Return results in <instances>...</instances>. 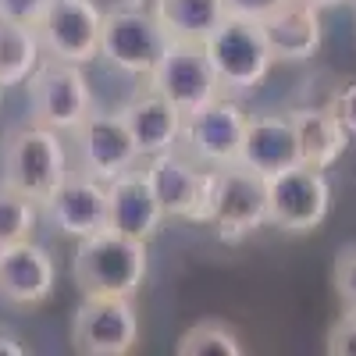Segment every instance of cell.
<instances>
[{
	"label": "cell",
	"mask_w": 356,
	"mask_h": 356,
	"mask_svg": "<svg viewBox=\"0 0 356 356\" xmlns=\"http://www.w3.org/2000/svg\"><path fill=\"white\" fill-rule=\"evenodd\" d=\"M239 164L264 178L300 164V139H296L292 118L289 114H250Z\"/></svg>",
	"instance_id": "cell-17"
},
{
	"label": "cell",
	"mask_w": 356,
	"mask_h": 356,
	"mask_svg": "<svg viewBox=\"0 0 356 356\" xmlns=\"http://www.w3.org/2000/svg\"><path fill=\"white\" fill-rule=\"evenodd\" d=\"M332 211V186L324 171L296 164L267 178V225L289 235H310Z\"/></svg>",
	"instance_id": "cell-7"
},
{
	"label": "cell",
	"mask_w": 356,
	"mask_h": 356,
	"mask_svg": "<svg viewBox=\"0 0 356 356\" xmlns=\"http://www.w3.org/2000/svg\"><path fill=\"white\" fill-rule=\"evenodd\" d=\"M72 136L79 143V171L100 178V182H111V178L139 168L143 161L122 111H89Z\"/></svg>",
	"instance_id": "cell-13"
},
{
	"label": "cell",
	"mask_w": 356,
	"mask_h": 356,
	"mask_svg": "<svg viewBox=\"0 0 356 356\" xmlns=\"http://www.w3.org/2000/svg\"><path fill=\"white\" fill-rule=\"evenodd\" d=\"M324 349H328V356H356V310H346L328 328Z\"/></svg>",
	"instance_id": "cell-26"
},
{
	"label": "cell",
	"mask_w": 356,
	"mask_h": 356,
	"mask_svg": "<svg viewBox=\"0 0 356 356\" xmlns=\"http://www.w3.org/2000/svg\"><path fill=\"white\" fill-rule=\"evenodd\" d=\"M168 40L203 43L228 18L225 0H154L150 8Z\"/></svg>",
	"instance_id": "cell-21"
},
{
	"label": "cell",
	"mask_w": 356,
	"mask_h": 356,
	"mask_svg": "<svg viewBox=\"0 0 356 356\" xmlns=\"http://www.w3.org/2000/svg\"><path fill=\"white\" fill-rule=\"evenodd\" d=\"M122 118L139 146L143 161L154 157V154H164L171 146L182 143V122L186 114L178 111L168 97H161L154 86H146L143 93H136L125 107H122Z\"/></svg>",
	"instance_id": "cell-19"
},
{
	"label": "cell",
	"mask_w": 356,
	"mask_h": 356,
	"mask_svg": "<svg viewBox=\"0 0 356 356\" xmlns=\"http://www.w3.org/2000/svg\"><path fill=\"white\" fill-rule=\"evenodd\" d=\"M203 50L211 57V68L221 82V93L250 97L264 86L267 72L275 65V54L267 47L260 22L228 15L211 36L203 40Z\"/></svg>",
	"instance_id": "cell-3"
},
{
	"label": "cell",
	"mask_w": 356,
	"mask_h": 356,
	"mask_svg": "<svg viewBox=\"0 0 356 356\" xmlns=\"http://www.w3.org/2000/svg\"><path fill=\"white\" fill-rule=\"evenodd\" d=\"M335 292L346 310H356V243L342 246L335 257Z\"/></svg>",
	"instance_id": "cell-25"
},
{
	"label": "cell",
	"mask_w": 356,
	"mask_h": 356,
	"mask_svg": "<svg viewBox=\"0 0 356 356\" xmlns=\"http://www.w3.org/2000/svg\"><path fill=\"white\" fill-rule=\"evenodd\" d=\"M307 4H314L317 11H328V8H339V4H346V0H307Z\"/></svg>",
	"instance_id": "cell-31"
},
{
	"label": "cell",
	"mask_w": 356,
	"mask_h": 356,
	"mask_svg": "<svg viewBox=\"0 0 356 356\" xmlns=\"http://www.w3.org/2000/svg\"><path fill=\"white\" fill-rule=\"evenodd\" d=\"M139 342V314L129 296H86L72 317V346L82 356H125Z\"/></svg>",
	"instance_id": "cell-11"
},
{
	"label": "cell",
	"mask_w": 356,
	"mask_h": 356,
	"mask_svg": "<svg viewBox=\"0 0 356 356\" xmlns=\"http://www.w3.org/2000/svg\"><path fill=\"white\" fill-rule=\"evenodd\" d=\"M260 29L267 36V47H271L275 61H285V65L310 61L324 40L321 11L314 4H307V0H285L278 11H271L260 22Z\"/></svg>",
	"instance_id": "cell-18"
},
{
	"label": "cell",
	"mask_w": 356,
	"mask_h": 356,
	"mask_svg": "<svg viewBox=\"0 0 356 356\" xmlns=\"http://www.w3.org/2000/svg\"><path fill=\"white\" fill-rule=\"evenodd\" d=\"M207 225H211L218 232V239L228 243V246L243 243L253 232H260L267 225V178L243 168V164L214 168Z\"/></svg>",
	"instance_id": "cell-6"
},
{
	"label": "cell",
	"mask_w": 356,
	"mask_h": 356,
	"mask_svg": "<svg viewBox=\"0 0 356 356\" xmlns=\"http://www.w3.org/2000/svg\"><path fill=\"white\" fill-rule=\"evenodd\" d=\"M285 0H225L228 15L235 18H250V22H264L271 11H278Z\"/></svg>",
	"instance_id": "cell-29"
},
{
	"label": "cell",
	"mask_w": 356,
	"mask_h": 356,
	"mask_svg": "<svg viewBox=\"0 0 356 356\" xmlns=\"http://www.w3.org/2000/svg\"><path fill=\"white\" fill-rule=\"evenodd\" d=\"M29 111L33 122L54 129V132H75L93 107V86L86 79L82 65L61 61V57H47L36 65V72L25 79Z\"/></svg>",
	"instance_id": "cell-4"
},
{
	"label": "cell",
	"mask_w": 356,
	"mask_h": 356,
	"mask_svg": "<svg viewBox=\"0 0 356 356\" xmlns=\"http://www.w3.org/2000/svg\"><path fill=\"white\" fill-rule=\"evenodd\" d=\"M146 178L164 207V214L175 221H193V225H207L211 214V189H214V168L200 164L189 150H171L146 157L143 164Z\"/></svg>",
	"instance_id": "cell-5"
},
{
	"label": "cell",
	"mask_w": 356,
	"mask_h": 356,
	"mask_svg": "<svg viewBox=\"0 0 356 356\" xmlns=\"http://www.w3.org/2000/svg\"><path fill=\"white\" fill-rule=\"evenodd\" d=\"M100 29L104 11L97 8V0H50L36 33L47 57H61L86 68L100 57Z\"/></svg>",
	"instance_id": "cell-12"
},
{
	"label": "cell",
	"mask_w": 356,
	"mask_h": 356,
	"mask_svg": "<svg viewBox=\"0 0 356 356\" xmlns=\"http://www.w3.org/2000/svg\"><path fill=\"white\" fill-rule=\"evenodd\" d=\"M168 47V36L154 11L146 8H114L104 11L100 57L125 75H150Z\"/></svg>",
	"instance_id": "cell-8"
},
{
	"label": "cell",
	"mask_w": 356,
	"mask_h": 356,
	"mask_svg": "<svg viewBox=\"0 0 356 356\" xmlns=\"http://www.w3.org/2000/svg\"><path fill=\"white\" fill-rule=\"evenodd\" d=\"M57 289V264L54 257L33 243L22 239L0 246V303L8 307H43Z\"/></svg>",
	"instance_id": "cell-15"
},
{
	"label": "cell",
	"mask_w": 356,
	"mask_h": 356,
	"mask_svg": "<svg viewBox=\"0 0 356 356\" xmlns=\"http://www.w3.org/2000/svg\"><path fill=\"white\" fill-rule=\"evenodd\" d=\"M146 243L132 239L125 232L100 228L93 235L79 239L75 260H72V278L82 296H132L146 282Z\"/></svg>",
	"instance_id": "cell-2"
},
{
	"label": "cell",
	"mask_w": 356,
	"mask_h": 356,
	"mask_svg": "<svg viewBox=\"0 0 356 356\" xmlns=\"http://www.w3.org/2000/svg\"><path fill=\"white\" fill-rule=\"evenodd\" d=\"M346 4H353V8H356V0H346Z\"/></svg>",
	"instance_id": "cell-33"
},
{
	"label": "cell",
	"mask_w": 356,
	"mask_h": 356,
	"mask_svg": "<svg viewBox=\"0 0 356 356\" xmlns=\"http://www.w3.org/2000/svg\"><path fill=\"white\" fill-rule=\"evenodd\" d=\"M246 122H250V114L239 104V97L221 93L211 104H203L200 111L186 114V122H182V143H186V150L200 164H207V168L239 164Z\"/></svg>",
	"instance_id": "cell-9"
},
{
	"label": "cell",
	"mask_w": 356,
	"mask_h": 356,
	"mask_svg": "<svg viewBox=\"0 0 356 356\" xmlns=\"http://www.w3.org/2000/svg\"><path fill=\"white\" fill-rule=\"evenodd\" d=\"M0 100H4V86H0Z\"/></svg>",
	"instance_id": "cell-32"
},
{
	"label": "cell",
	"mask_w": 356,
	"mask_h": 356,
	"mask_svg": "<svg viewBox=\"0 0 356 356\" xmlns=\"http://www.w3.org/2000/svg\"><path fill=\"white\" fill-rule=\"evenodd\" d=\"M47 8H50V0H0V18L36 29L40 18L47 15Z\"/></svg>",
	"instance_id": "cell-27"
},
{
	"label": "cell",
	"mask_w": 356,
	"mask_h": 356,
	"mask_svg": "<svg viewBox=\"0 0 356 356\" xmlns=\"http://www.w3.org/2000/svg\"><path fill=\"white\" fill-rule=\"evenodd\" d=\"M40 218H43L40 203H33L18 189L0 182V246L33 239V232L40 228Z\"/></svg>",
	"instance_id": "cell-24"
},
{
	"label": "cell",
	"mask_w": 356,
	"mask_h": 356,
	"mask_svg": "<svg viewBox=\"0 0 356 356\" xmlns=\"http://www.w3.org/2000/svg\"><path fill=\"white\" fill-rule=\"evenodd\" d=\"M289 118L296 125V139H300V164L328 171L346 157L353 136L346 132L332 107H296L289 111Z\"/></svg>",
	"instance_id": "cell-20"
},
{
	"label": "cell",
	"mask_w": 356,
	"mask_h": 356,
	"mask_svg": "<svg viewBox=\"0 0 356 356\" xmlns=\"http://www.w3.org/2000/svg\"><path fill=\"white\" fill-rule=\"evenodd\" d=\"M146 79L182 114H193L203 104H211L214 97H221V82L211 68V57H207L203 43H193V40H168L161 61Z\"/></svg>",
	"instance_id": "cell-10"
},
{
	"label": "cell",
	"mask_w": 356,
	"mask_h": 356,
	"mask_svg": "<svg viewBox=\"0 0 356 356\" xmlns=\"http://www.w3.org/2000/svg\"><path fill=\"white\" fill-rule=\"evenodd\" d=\"M43 61V43L33 25L0 18V86H25V79Z\"/></svg>",
	"instance_id": "cell-22"
},
{
	"label": "cell",
	"mask_w": 356,
	"mask_h": 356,
	"mask_svg": "<svg viewBox=\"0 0 356 356\" xmlns=\"http://www.w3.org/2000/svg\"><path fill=\"white\" fill-rule=\"evenodd\" d=\"M332 111H335V118L346 125V132L356 139V82H349V86H342L339 93L332 97V104H328Z\"/></svg>",
	"instance_id": "cell-28"
},
{
	"label": "cell",
	"mask_w": 356,
	"mask_h": 356,
	"mask_svg": "<svg viewBox=\"0 0 356 356\" xmlns=\"http://www.w3.org/2000/svg\"><path fill=\"white\" fill-rule=\"evenodd\" d=\"M164 221H168V214H164V207L143 168H132L107 182V228L150 243L164 228Z\"/></svg>",
	"instance_id": "cell-16"
},
{
	"label": "cell",
	"mask_w": 356,
	"mask_h": 356,
	"mask_svg": "<svg viewBox=\"0 0 356 356\" xmlns=\"http://www.w3.org/2000/svg\"><path fill=\"white\" fill-rule=\"evenodd\" d=\"M25 353H33V349H29L15 332H4V328H0V356H25Z\"/></svg>",
	"instance_id": "cell-30"
},
{
	"label": "cell",
	"mask_w": 356,
	"mask_h": 356,
	"mask_svg": "<svg viewBox=\"0 0 356 356\" xmlns=\"http://www.w3.org/2000/svg\"><path fill=\"white\" fill-rule=\"evenodd\" d=\"M72 175V157L65 132H54L40 122L11 129L0 143V182L18 189L33 203H47L54 189Z\"/></svg>",
	"instance_id": "cell-1"
},
{
	"label": "cell",
	"mask_w": 356,
	"mask_h": 356,
	"mask_svg": "<svg viewBox=\"0 0 356 356\" xmlns=\"http://www.w3.org/2000/svg\"><path fill=\"white\" fill-rule=\"evenodd\" d=\"M40 214L68 239H86L100 228H107V182L72 171L61 186L54 189V196L40 207Z\"/></svg>",
	"instance_id": "cell-14"
},
{
	"label": "cell",
	"mask_w": 356,
	"mask_h": 356,
	"mask_svg": "<svg viewBox=\"0 0 356 356\" xmlns=\"http://www.w3.org/2000/svg\"><path fill=\"white\" fill-rule=\"evenodd\" d=\"M175 353L178 356H243V339L232 324L207 317V321L193 324L189 332H182Z\"/></svg>",
	"instance_id": "cell-23"
}]
</instances>
